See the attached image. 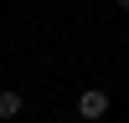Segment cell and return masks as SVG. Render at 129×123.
Segmentation results:
<instances>
[{
  "label": "cell",
  "mask_w": 129,
  "mask_h": 123,
  "mask_svg": "<svg viewBox=\"0 0 129 123\" xmlns=\"http://www.w3.org/2000/svg\"><path fill=\"white\" fill-rule=\"evenodd\" d=\"M119 10H129V0H119Z\"/></svg>",
  "instance_id": "cell-3"
},
{
  "label": "cell",
  "mask_w": 129,
  "mask_h": 123,
  "mask_svg": "<svg viewBox=\"0 0 129 123\" xmlns=\"http://www.w3.org/2000/svg\"><path fill=\"white\" fill-rule=\"evenodd\" d=\"M21 108H26V98H21V92H16V87H5V92H0V118H5V123H10V118H16V113H21Z\"/></svg>",
  "instance_id": "cell-2"
},
{
  "label": "cell",
  "mask_w": 129,
  "mask_h": 123,
  "mask_svg": "<svg viewBox=\"0 0 129 123\" xmlns=\"http://www.w3.org/2000/svg\"><path fill=\"white\" fill-rule=\"evenodd\" d=\"M78 118H88V123L109 118V92H103V87H83L78 92Z\"/></svg>",
  "instance_id": "cell-1"
}]
</instances>
